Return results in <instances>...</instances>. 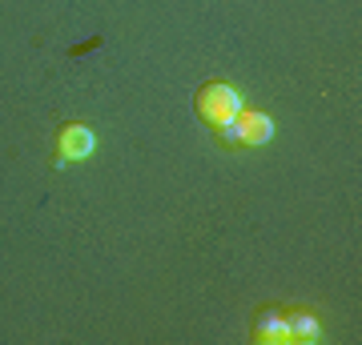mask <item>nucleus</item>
Listing matches in <instances>:
<instances>
[{
	"instance_id": "5",
	"label": "nucleus",
	"mask_w": 362,
	"mask_h": 345,
	"mask_svg": "<svg viewBox=\"0 0 362 345\" xmlns=\"http://www.w3.org/2000/svg\"><path fill=\"white\" fill-rule=\"evenodd\" d=\"M254 341H262V345H290V325H286L282 309H262L258 325H254Z\"/></svg>"
},
{
	"instance_id": "3",
	"label": "nucleus",
	"mask_w": 362,
	"mask_h": 345,
	"mask_svg": "<svg viewBox=\"0 0 362 345\" xmlns=\"http://www.w3.org/2000/svg\"><path fill=\"white\" fill-rule=\"evenodd\" d=\"M286 325H290V345L322 341V317L310 309H286Z\"/></svg>"
},
{
	"instance_id": "4",
	"label": "nucleus",
	"mask_w": 362,
	"mask_h": 345,
	"mask_svg": "<svg viewBox=\"0 0 362 345\" xmlns=\"http://www.w3.org/2000/svg\"><path fill=\"white\" fill-rule=\"evenodd\" d=\"M238 125H242V145H250V149H262V145L274 141V116L270 113H246L242 109V116H238Z\"/></svg>"
},
{
	"instance_id": "2",
	"label": "nucleus",
	"mask_w": 362,
	"mask_h": 345,
	"mask_svg": "<svg viewBox=\"0 0 362 345\" xmlns=\"http://www.w3.org/2000/svg\"><path fill=\"white\" fill-rule=\"evenodd\" d=\"M93 153H97V128L81 125V121L61 125V133H57V161H52V165L57 169L81 165V161H89Z\"/></svg>"
},
{
	"instance_id": "1",
	"label": "nucleus",
	"mask_w": 362,
	"mask_h": 345,
	"mask_svg": "<svg viewBox=\"0 0 362 345\" xmlns=\"http://www.w3.org/2000/svg\"><path fill=\"white\" fill-rule=\"evenodd\" d=\"M194 109L209 128H218V125H226V121H238V116H242L246 97H242V89L230 85V80H209V85H202V89L194 92Z\"/></svg>"
}]
</instances>
